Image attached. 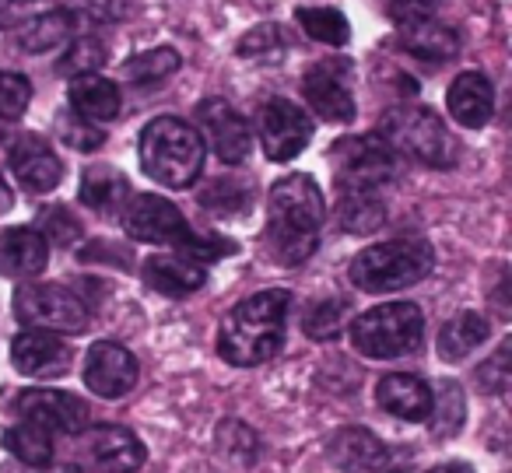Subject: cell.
<instances>
[{
    "instance_id": "cell-38",
    "label": "cell",
    "mask_w": 512,
    "mask_h": 473,
    "mask_svg": "<svg viewBox=\"0 0 512 473\" xmlns=\"http://www.w3.org/2000/svg\"><path fill=\"white\" fill-rule=\"evenodd\" d=\"M285 50V36H281L278 25H260L253 29L246 39L239 43V57L246 60H256V57H278Z\"/></svg>"
},
{
    "instance_id": "cell-2",
    "label": "cell",
    "mask_w": 512,
    "mask_h": 473,
    "mask_svg": "<svg viewBox=\"0 0 512 473\" xmlns=\"http://www.w3.org/2000/svg\"><path fill=\"white\" fill-rule=\"evenodd\" d=\"M288 309H292V295L285 288H267L260 295H249L221 323L218 354L228 365H239V368H253L271 361L285 347Z\"/></svg>"
},
{
    "instance_id": "cell-43",
    "label": "cell",
    "mask_w": 512,
    "mask_h": 473,
    "mask_svg": "<svg viewBox=\"0 0 512 473\" xmlns=\"http://www.w3.org/2000/svg\"><path fill=\"white\" fill-rule=\"evenodd\" d=\"M432 473H474L467 463H442V466H435Z\"/></svg>"
},
{
    "instance_id": "cell-45",
    "label": "cell",
    "mask_w": 512,
    "mask_h": 473,
    "mask_svg": "<svg viewBox=\"0 0 512 473\" xmlns=\"http://www.w3.org/2000/svg\"><path fill=\"white\" fill-rule=\"evenodd\" d=\"M39 473H81L78 466H50V470H39Z\"/></svg>"
},
{
    "instance_id": "cell-17",
    "label": "cell",
    "mask_w": 512,
    "mask_h": 473,
    "mask_svg": "<svg viewBox=\"0 0 512 473\" xmlns=\"http://www.w3.org/2000/svg\"><path fill=\"white\" fill-rule=\"evenodd\" d=\"M85 459L102 473H134L144 466V445L134 431L102 424L85 431Z\"/></svg>"
},
{
    "instance_id": "cell-42",
    "label": "cell",
    "mask_w": 512,
    "mask_h": 473,
    "mask_svg": "<svg viewBox=\"0 0 512 473\" xmlns=\"http://www.w3.org/2000/svg\"><path fill=\"white\" fill-rule=\"evenodd\" d=\"M32 15V0H0V29H22Z\"/></svg>"
},
{
    "instance_id": "cell-21",
    "label": "cell",
    "mask_w": 512,
    "mask_h": 473,
    "mask_svg": "<svg viewBox=\"0 0 512 473\" xmlns=\"http://www.w3.org/2000/svg\"><path fill=\"white\" fill-rule=\"evenodd\" d=\"M376 403L393 417H404V421H425L428 410H432V389L425 379L411 372H393L386 379H379L376 386Z\"/></svg>"
},
{
    "instance_id": "cell-34",
    "label": "cell",
    "mask_w": 512,
    "mask_h": 473,
    "mask_svg": "<svg viewBox=\"0 0 512 473\" xmlns=\"http://www.w3.org/2000/svg\"><path fill=\"white\" fill-rule=\"evenodd\" d=\"M106 43L95 36H81L67 46L64 60H60V74H71V78H85V74H99V67L106 64Z\"/></svg>"
},
{
    "instance_id": "cell-18",
    "label": "cell",
    "mask_w": 512,
    "mask_h": 473,
    "mask_svg": "<svg viewBox=\"0 0 512 473\" xmlns=\"http://www.w3.org/2000/svg\"><path fill=\"white\" fill-rule=\"evenodd\" d=\"M50 263V242L39 228H8L0 235V274L4 277H39Z\"/></svg>"
},
{
    "instance_id": "cell-44",
    "label": "cell",
    "mask_w": 512,
    "mask_h": 473,
    "mask_svg": "<svg viewBox=\"0 0 512 473\" xmlns=\"http://www.w3.org/2000/svg\"><path fill=\"white\" fill-rule=\"evenodd\" d=\"M11 211V190H8V183L0 179V214H8Z\"/></svg>"
},
{
    "instance_id": "cell-10",
    "label": "cell",
    "mask_w": 512,
    "mask_h": 473,
    "mask_svg": "<svg viewBox=\"0 0 512 473\" xmlns=\"http://www.w3.org/2000/svg\"><path fill=\"white\" fill-rule=\"evenodd\" d=\"M256 127H260V144L271 162H292L306 151L313 137V116L288 99H271L256 113Z\"/></svg>"
},
{
    "instance_id": "cell-28",
    "label": "cell",
    "mask_w": 512,
    "mask_h": 473,
    "mask_svg": "<svg viewBox=\"0 0 512 473\" xmlns=\"http://www.w3.org/2000/svg\"><path fill=\"white\" fill-rule=\"evenodd\" d=\"M200 207L221 214V218H235L246 214L253 207V186L239 176H221L214 183H207V190L200 193Z\"/></svg>"
},
{
    "instance_id": "cell-15",
    "label": "cell",
    "mask_w": 512,
    "mask_h": 473,
    "mask_svg": "<svg viewBox=\"0 0 512 473\" xmlns=\"http://www.w3.org/2000/svg\"><path fill=\"white\" fill-rule=\"evenodd\" d=\"M8 165L18 183L32 193H50L64 179V165H60L57 151L36 134H22L8 144Z\"/></svg>"
},
{
    "instance_id": "cell-19",
    "label": "cell",
    "mask_w": 512,
    "mask_h": 473,
    "mask_svg": "<svg viewBox=\"0 0 512 473\" xmlns=\"http://www.w3.org/2000/svg\"><path fill=\"white\" fill-rule=\"evenodd\" d=\"M144 281H148L155 291H162V295L183 298V295H193L197 288H204L207 270H204V263L193 260V256L155 253V256H148V263H144Z\"/></svg>"
},
{
    "instance_id": "cell-8",
    "label": "cell",
    "mask_w": 512,
    "mask_h": 473,
    "mask_svg": "<svg viewBox=\"0 0 512 473\" xmlns=\"http://www.w3.org/2000/svg\"><path fill=\"white\" fill-rule=\"evenodd\" d=\"M337 186L351 193H383L397 179V151L383 137H355L337 144Z\"/></svg>"
},
{
    "instance_id": "cell-36",
    "label": "cell",
    "mask_w": 512,
    "mask_h": 473,
    "mask_svg": "<svg viewBox=\"0 0 512 473\" xmlns=\"http://www.w3.org/2000/svg\"><path fill=\"white\" fill-rule=\"evenodd\" d=\"M344 312H348L344 302H320L306 312L302 326H306V333L313 340H334L344 330Z\"/></svg>"
},
{
    "instance_id": "cell-40",
    "label": "cell",
    "mask_w": 512,
    "mask_h": 473,
    "mask_svg": "<svg viewBox=\"0 0 512 473\" xmlns=\"http://www.w3.org/2000/svg\"><path fill=\"white\" fill-rule=\"evenodd\" d=\"M39 218H43V228H39V232H43L46 242L53 239V242H60V246H71V242H78L81 228H78V221L64 211V207H46Z\"/></svg>"
},
{
    "instance_id": "cell-22",
    "label": "cell",
    "mask_w": 512,
    "mask_h": 473,
    "mask_svg": "<svg viewBox=\"0 0 512 473\" xmlns=\"http://www.w3.org/2000/svg\"><path fill=\"white\" fill-rule=\"evenodd\" d=\"M330 459L344 473H379L390 459L386 445L365 428H344L330 438Z\"/></svg>"
},
{
    "instance_id": "cell-26",
    "label": "cell",
    "mask_w": 512,
    "mask_h": 473,
    "mask_svg": "<svg viewBox=\"0 0 512 473\" xmlns=\"http://www.w3.org/2000/svg\"><path fill=\"white\" fill-rule=\"evenodd\" d=\"M74 22H78L74 11H64V8L43 11V15L29 18V22L18 29V46H22L25 53H50L74 36Z\"/></svg>"
},
{
    "instance_id": "cell-7",
    "label": "cell",
    "mask_w": 512,
    "mask_h": 473,
    "mask_svg": "<svg viewBox=\"0 0 512 473\" xmlns=\"http://www.w3.org/2000/svg\"><path fill=\"white\" fill-rule=\"evenodd\" d=\"M383 137L393 151H404V155L418 158V162L432 165V169H449L456 165V141L449 137L446 123L425 106H411V109H393L390 116L383 120Z\"/></svg>"
},
{
    "instance_id": "cell-9",
    "label": "cell",
    "mask_w": 512,
    "mask_h": 473,
    "mask_svg": "<svg viewBox=\"0 0 512 473\" xmlns=\"http://www.w3.org/2000/svg\"><path fill=\"white\" fill-rule=\"evenodd\" d=\"M15 312L32 330L81 333L88 326L85 302L60 284H22L15 295Z\"/></svg>"
},
{
    "instance_id": "cell-25",
    "label": "cell",
    "mask_w": 512,
    "mask_h": 473,
    "mask_svg": "<svg viewBox=\"0 0 512 473\" xmlns=\"http://www.w3.org/2000/svg\"><path fill=\"white\" fill-rule=\"evenodd\" d=\"M400 43H404V50L411 57L425 60V64H446L460 50V36L449 25L435 22V18L432 22L411 25V29H400Z\"/></svg>"
},
{
    "instance_id": "cell-14",
    "label": "cell",
    "mask_w": 512,
    "mask_h": 473,
    "mask_svg": "<svg viewBox=\"0 0 512 473\" xmlns=\"http://www.w3.org/2000/svg\"><path fill=\"white\" fill-rule=\"evenodd\" d=\"M18 414L29 424L43 431H64V435H78L88 424V407L71 393L60 389H25L18 396Z\"/></svg>"
},
{
    "instance_id": "cell-11",
    "label": "cell",
    "mask_w": 512,
    "mask_h": 473,
    "mask_svg": "<svg viewBox=\"0 0 512 473\" xmlns=\"http://www.w3.org/2000/svg\"><path fill=\"white\" fill-rule=\"evenodd\" d=\"M351 64L348 60H320L302 78L306 102L316 116L327 123H351L355 120V95H351Z\"/></svg>"
},
{
    "instance_id": "cell-27",
    "label": "cell",
    "mask_w": 512,
    "mask_h": 473,
    "mask_svg": "<svg viewBox=\"0 0 512 473\" xmlns=\"http://www.w3.org/2000/svg\"><path fill=\"white\" fill-rule=\"evenodd\" d=\"M488 319L481 312H456L439 333V354L446 361H460L467 354H474L477 347L488 340Z\"/></svg>"
},
{
    "instance_id": "cell-37",
    "label": "cell",
    "mask_w": 512,
    "mask_h": 473,
    "mask_svg": "<svg viewBox=\"0 0 512 473\" xmlns=\"http://www.w3.org/2000/svg\"><path fill=\"white\" fill-rule=\"evenodd\" d=\"M60 137H64V144H71L74 151H99L102 144H106V134H102L92 120H85V116H78V113L60 116Z\"/></svg>"
},
{
    "instance_id": "cell-16",
    "label": "cell",
    "mask_w": 512,
    "mask_h": 473,
    "mask_svg": "<svg viewBox=\"0 0 512 473\" xmlns=\"http://www.w3.org/2000/svg\"><path fill=\"white\" fill-rule=\"evenodd\" d=\"M11 361L29 379H57L71 368V347L50 330H25L11 344Z\"/></svg>"
},
{
    "instance_id": "cell-12",
    "label": "cell",
    "mask_w": 512,
    "mask_h": 473,
    "mask_svg": "<svg viewBox=\"0 0 512 473\" xmlns=\"http://www.w3.org/2000/svg\"><path fill=\"white\" fill-rule=\"evenodd\" d=\"M200 130L197 134L207 137V144L214 148V155L225 165H239L253 148V130H249L246 116H239L225 99H207L197 106Z\"/></svg>"
},
{
    "instance_id": "cell-41",
    "label": "cell",
    "mask_w": 512,
    "mask_h": 473,
    "mask_svg": "<svg viewBox=\"0 0 512 473\" xmlns=\"http://www.w3.org/2000/svg\"><path fill=\"white\" fill-rule=\"evenodd\" d=\"M505 358H509V347H502V351H498L495 358H491L488 365L477 372V379H481L491 393H502V389L509 386V361H505Z\"/></svg>"
},
{
    "instance_id": "cell-29",
    "label": "cell",
    "mask_w": 512,
    "mask_h": 473,
    "mask_svg": "<svg viewBox=\"0 0 512 473\" xmlns=\"http://www.w3.org/2000/svg\"><path fill=\"white\" fill-rule=\"evenodd\" d=\"M337 214H341V228L348 232H372V228L383 225L386 218V204L383 193H351L341 190V204H337Z\"/></svg>"
},
{
    "instance_id": "cell-24",
    "label": "cell",
    "mask_w": 512,
    "mask_h": 473,
    "mask_svg": "<svg viewBox=\"0 0 512 473\" xmlns=\"http://www.w3.org/2000/svg\"><path fill=\"white\" fill-rule=\"evenodd\" d=\"M130 200V183L123 179V172L109 169V165H92L81 176V204L92 207L102 218H113L127 207Z\"/></svg>"
},
{
    "instance_id": "cell-39",
    "label": "cell",
    "mask_w": 512,
    "mask_h": 473,
    "mask_svg": "<svg viewBox=\"0 0 512 473\" xmlns=\"http://www.w3.org/2000/svg\"><path fill=\"white\" fill-rule=\"evenodd\" d=\"M435 8H439V0H386V15H390L400 29L432 22Z\"/></svg>"
},
{
    "instance_id": "cell-30",
    "label": "cell",
    "mask_w": 512,
    "mask_h": 473,
    "mask_svg": "<svg viewBox=\"0 0 512 473\" xmlns=\"http://www.w3.org/2000/svg\"><path fill=\"white\" fill-rule=\"evenodd\" d=\"M183 67V57H179L172 46H158V50L137 53L123 64V78L130 85H158V81L172 78V74Z\"/></svg>"
},
{
    "instance_id": "cell-23",
    "label": "cell",
    "mask_w": 512,
    "mask_h": 473,
    "mask_svg": "<svg viewBox=\"0 0 512 473\" xmlns=\"http://www.w3.org/2000/svg\"><path fill=\"white\" fill-rule=\"evenodd\" d=\"M71 106L78 116L92 123H106V120H116L123 109V99H120V88L113 85L109 78L102 74H85V78H74L71 81Z\"/></svg>"
},
{
    "instance_id": "cell-35",
    "label": "cell",
    "mask_w": 512,
    "mask_h": 473,
    "mask_svg": "<svg viewBox=\"0 0 512 473\" xmlns=\"http://www.w3.org/2000/svg\"><path fill=\"white\" fill-rule=\"evenodd\" d=\"M32 102V85L25 74L0 71V120H18Z\"/></svg>"
},
{
    "instance_id": "cell-5",
    "label": "cell",
    "mask_w": 512,
    "mask_h": 473,
    "mask_svg": "<svg viewBox=\"0 0 512 473\" xmlns=\"http://www.w3.org/2000/svg\"><path fill=\"white\" fill-rule=\"evenodd\" d=\"M435 256L428 242L418 239H397V242H379L369 246L351 260V284L369 295H383V291H400L418 284L428 277Z\"/></svg>"
},
{
    "instance_id": "cell-1",
    "label": "cell",
    "mask_w": 512,
    "mask_h": 473,
    "mask_svg": "<svg viewBox=\"0 0 512 473\" xmlns=\"http://www.w3.org/2000/svg\"><path fill=\"white\" fill-rule=\"evenodd\" d=\"M323 214L327 207H323V193L313 176L292 172L278 179L267 197V246L274 260L285 267L306 263L320 242Z\"/></svg>"
},
{
    "instance_id": "cell-33",
    "label": "cell",
    "mask_w": 512,
    "mask_h": 473,
    "mask_svg": "<svg viewBox=\"0 0 512 473\" xmlns=\"http://www.w3.org/2000/svg\"><path fill=\"white\" fill-rule=\"evenodd\" d=\"M463 393L456 382H439V389H432V410H428V417H432V431L442 438L456 435V431L463 428Z\"/></svg>"
},
{
    "instance_id": "cell-32",
    "label": "cell",
    "mask_w": 512,
    "mask_h": 473,
    "mask_svg": "<svg viewBox=\"0 0 512 473\" xmlns=\"http://www.w3.org/2000/svg\"><path fill=\"white\" fill-rule=\"evenodd\" d=\"M295 18H299V25L306 29V36L316 39V43L348 46L351 25L337 8H299V11H295Z\"/></svg>"
},
{
    "instance_id": "cell-3",
    "label": "cell",
    "mask_w": 512,
    "mask_h": 473,
    "mask_svg": "<svg viewBox=\"0 0 512 473\" xmlns=\"http://www.w3.org/2000/svg\"><path fill=\"white\" fill-rule=\"evenodd\" d=\"M123 228L130 239L151 242V246H172L176 253L193 256V260H218V256L235 253V242L211 232H193L183 211L155 193H141L130 200L127 214H123Z\"/></svg>"
},
{
    "instance_id": "cell-13",
    "label": "cell",
    "mask_w": 512,
    "mask_h": 473,
    "mask_svg": "<svg viewBox=\"0 0 512 473\" xmlns=\"http://www.w3.org/2000/svg\"><path fill=\"white\" fill-rule=\"evenodd\" d=\"M85 382L102 400H120L137 386V358L123 344L99 340L85 358Z\"/></svg>"
},
{
    "instance_id": "cell-6",
    "label": "cell",
    "mask_w": 512,
    "mask_h": 473,
    "mask_svg": "<svg viewBox=\"0 0 512 473\" xmlns=\"http://www.w3.org/2000/svg\"><path fill=\"white\" fill-rule=\"evenodd\" d=\"M425 340V316L414 302H386L351 323V344L365 358H400Z\"/></svg>"
},
{
    "instance_id": "cell-20",
    "label": "cell",
    "mask_w": 512,
    "mask_h": 473,
    "mask_svg": "<svg viewBox=\"0 0 512 473\" xmlns=\"http://www.w3.org/2000/svg\"><path fill=\"white\" fill-rule=\"evenodd\" d=\"M446 109L460 127L467 130L484 127L491 120V113H495V88H491V81L484 74L467 71L449 85Z\"/></svg>"
},
{
    "instance_id": "cell-4",
    "label": "cell",
    "mask_w": 512,
    "mask_h": 473,
    "mask_svg": "<svg viewBox=\"0 0 512 473\" xmlns=\"http://www.w3.org/2000/svg\"><path fill=\"white\" fill-rule=\"evenodd\" d=\"M141 165L169 190L193 186L204 172V137L176 116H158L141 134Z\"/></svg>"
},
{
    "instance_id": "cell-31",
    "label": "cell",
    "mask_w": 512,
    "mask_h": 473,
    "mask_svg": "<svg viewBox=\"0 0 512 473\" xmlns=\"http://www.w3.org/2000/svg\"><path fill=\"white\" fill-rule=\"evenodd\" d=\"M4 445H8L11 456H18L25 466H36V470H43V466H50L53 459V438L50 431L36 428V424H15V428H8V435H4Z\"/></svg>"
}]
</instances>
